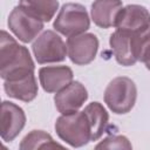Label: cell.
<instances>
[{
    "instance_id": "cell-19",
    "label": "cell",
    "mask_w": 150,
    "mask_h": 150,
    "mask_svg": "<svg viewBox=\"0 0 150 150\" xmlns=\"http://www.w3.org/2000/svg\"><path fill=\"white\" fill-rule=\"evenodd\" d=\"M142 62H144V64H145V67H146V69H149L150 70V49L148 50V53L145 54V56H144V59H143V61Z\"/></svg>"
},
{
    "instance_id": "cell-15",
    "label": "cell",
    "mask_w": 150,
    "mask_h": 150,
    "mask_svg": "<svg viewBox=\"0 0 150 150\" xmlns=\"http://www.w3.org/2000/svg\"><path fill=\"white\" fill-rule=\"evenodd\" d=\"M84 114L90 124L91 141H97L105 132L109 124V114L100 102H91L84 108Z\"/></svg>"
},
{
    "instance_id": "cell-18",
    "label": "cell",
    "mask_w": 150,
    "mask_h": 150,
    "mask_svg": "<svg viewBox=\"0 0 150 150\" xmlns=\"http://www.w3.org/2000/svg\"><path fill=\"white\" fill-rule=\"evenodd\" d=\"M96 149H131L132 145L125 136L122 135H110L101 141Z\"/></svg>"
},
{
    "instance_id": "cell-7",
    "label": "cell",
    "mask_w": 150,
    "mask_h": 150,
    "mask_svg": "<svg viewBox=\"0 0 150 150\" xmlns=\"http://www.w3.org/2000/svg\"><path fill=\"white\" fill-rule=\"evenodd\" d=\"M67 50L70 61L86 66L94 61L98 50V39L93 33H82L67 39Z\"/></svg>"
},
{
    "instance_id": "cell-1",
    "label": "cell",
    "mask_w": 150,
    "mask_h": 150,
    "mask_svg": "<svg viewBox=\"0 0 150 150\" xmlns=\"http://www.w3.org/2000/svg\"><path fill=\"white\" fill-rule=\"evenodd\" d=\"M34 62L29 50L16 42L6 30L0 38V76L4 81L15 80L34 73Z\"/></svg>"
},
{
    "instance_id": "cell-13",
    "label": "cell",
    "mask_w": 150,
    "mask_h": 150,
    "mask_svg": "<svg viewBox=\"0 0 150 150\" xmlns=\"http://www.w3.org/2000/svg\"><path fill=\"white\" fill-rule=\"evenodd\" d=\"M4 90L7 96L20 100L23 102H30L38 96V82L34 73L21 76L15 80L4 81Z\"/></svg>"
},
{
    "instance_id": "cell-6",
    "label": "cell",
    "mask_w": 150,
    "mask_h": 150,
    "mask_svg": "<svg viewBox=\"0 0 150 150\" xmlns=\"http://www.w3.org/2000/svg\"><path fill=\"white\" fill-rule=\"evenodd\" d=\"M43 21L26 12L19 5L9 13L7 25L9 30L23 43H28L38 38L43 29Z\"/></svg>"
},
{
    "instance_id": "cell-11",
    "label": "cell",
    "mask_w": 150,
    "mask_h": 150,
    "mask_svg": "<svg viewBox=\"0 0 150 150\" xmlns=\"http://www.w3.org/2000/svg\"><path fill=\"white\" fill-rule=\"evenodd\" d=\"M74 74L68 66H47L39 69V81L47 93H57L73 81Z\"/></svg>"
},
{
    "instance_id": "cell-17",
    "label": "cell",
    "mask_w": 150,
    "mask_h": 150,
    "mask_svg": "<svg viewBox=\"0 0 150 150\" xmlns=\"http://www.w3.org/2000/svg\"><path fill=\"white\" fill-rule=\"evenodd\" d=\"M21 150H32V149H52V148H62L60 143H56L53 137L43 130H32L27 134L19 144Z\"/></svg>"
},
{
    "instance_id": "cell-14",
    "label": "cell",
    "mask_w": 150,
    "mask_h": 150,
    "mask_svg": "<svg viewBox=\"0 0 150 150\" xmlns=\"http://www.w3.org/2000/svg\"><path fill=\"white\" fill-rule=\"evenodd\" d=\"M122 7V0H95L90 9L91 20L100 28L115 27L116 16Z\"/></svg>"
},
{
    "instance_id": "cell-3",
    "label": "cell",
    "mask_w": 150,
    "mask_h": 150,
    "mask_svg": "<svg viewBox=\"0 0 150 150\" xmlns=\"http://www.w3.org/2000/svg\"><path fill=\"white\" fill-rule=\"evenodd\" d=\"M103 98L104 103L114 114H127L134 108L136 103V84L127 76H117L107 86Z\"/></svg>"
},
{
    "instance_id": "cell-8",
    "label": "cell",
    "mask_w": 150,
    "mask_h": 150,
    "mask_svg": "<svg viewBox=\"0 0 150 150\" xmlns=\"http://www.w3.org/2000/svg\"><path fill=\"white\" fill-rule=\"evenodd\" d=\"M150 26V12L141 5H127L118 12L115 27L129 33L141 32Z\"/></svg>"
},
{
    "instance_id": "cell-10",
    "label": "cell",
    "mask_w": 150,
    "mask_h": 150,
    "mask_svg": "<svg viewBox=\"0 0 150 150\" xmlns=\"http://www.w3.org/2000/svg\"><path fill=\"white\" fill-rule=\"evenodd\" d=\"M26 115L18 104L2 101L1 103V138L5 142H12L25 128Z\"/></svg>"
},
{
    "instance_id": "cell-16",
    "label": "cell",
    "mask_w": 150,
    "mask_h": 150,
    "mask_svg": "<svg viewBox=\"0 0 150 150\" xmlns=\"http://www.w3.org/2000/svg\"><path fill=\"white\" fill-rule=\"evenodd\" d=\"M19 6L43 22H49L59 9L57 0H19Z\"/></svg>"
},
{
    "instance_id": "cell-12",
    "label": "cell",
    "mask_w": 150,
    "mask_h": 150,
    "mask_svg": "<svg viewBox=\"0 0 150 150\" xmlns=\"http://www.w3.org/2000/svg\"><path fill=\"white\" fill-rule=\"evenodd\" d=\"M109 45L118 64L129 67L137 62L134 53L131 33L116 29L109 39Z\"/></svg>"
},
{
    "instance_id": "cell-2",
    "label": "cell",
    "mask_w": 150,
    "mask_h": 150,
    "mask_svg": "<svg viewBox=\"0 0 150 150\" xmlns=\"http://www.w3.org/2000/svg\"><path fill=\"white\" fill-rule=\"evenodd\" d=\"M55 131L60 139L73 148H81L91 141L90 124L84 111L61 114L56 118Z\"/></svg>"
},
{
    "instance_id": "cell-5",
    "label": "cell",
    "mask_w": 150,
    "mask_h": 150,
    "mask_svg": "<svg viewBox=\"0 0 150 150\" xmlns=\"http://www.w3.org/2000/svg\"><path fill=\"white\" fill-rule=\"evenodd\" d=\"M32 50L38 63L62 62L68 54L67 43L54 30L47 29L41 33L32 45Z\"/></svg>"
},
{
    "instance_id": "cell-9",
    "label": "cell",
    "mask_w": 150,
    "mask_h": 150,
    "mask_svg": "<svg viewBox=\"0 0 150 150\" xmlns=\"http://www.w3.org/2000/svg\"><path fill=\"white\" fill-rule=\"evenodd\" d=\"M88 100L86 87L79 81H71L64 88L59 90L54 96L55 107L61 114H70L77 111Z\"/></svg>"
},
{
    "instance_id": "cell-4",
    "label": "cell",
    "mask_w": 150,
    "mask_h": 150,
    "mask_svg": "<svg viewBox=\"0 0 150 150\" xmlns=\"http://www.w3.org/2000/svg\"><path fill=\"white\" fill-rule=\"evenodd\" d=\"M56 32L70 38L86 33L90 27V19L86 7L81 4L68 2L62 5L53 23Z\"/></svg>"
}]
</instances>
